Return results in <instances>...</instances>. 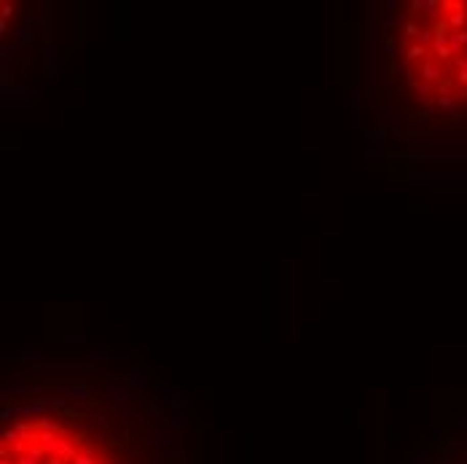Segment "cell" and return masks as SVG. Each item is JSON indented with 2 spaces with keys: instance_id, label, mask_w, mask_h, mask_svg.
Wrapping results in <instances>:
<instances>
[{
  "instance_id": "cell-1",
  "label": "cell",
  "mask_w": 467,
  "mask_h": 464,
  "mask_svg": "<svg viewBox=\"0 0 467 464\" xmlns=\"http://www.w3.org/2000/svg\"><path fill=\"white\" fill-rule=\"evenodd\" d=\"M0 464H180L164 440L132 421L76 403H40L3 413Z\"/></svg>"
},
{
  "instance_id": "cell-2",
  "label": "cell",
  "mask_w": 467,
  "mask_h": 464,
  "mask_svg": "<svg viewBox=\"0 0 467 464\" xmlns=\"http://www.w3.org/2000/svg\"><path fill=\"white\" fill-rule=\"evenodd\" d=\"M395 59L413 97L435 110H467V3H408L395 27Z\"/></svg>"
},
{
  "instance_id": "cell-3",
  "label": "cell",
  "mask_w": 467,
  "mask_h": 464,
  "mask_svg": "<svg viewBox=\"0 0 467 464\" xmlns=\"http://www.w3.org/2000/svg\"><path fill=\"white\" fill-rule=\"evenodd\" d=\"M427 464H467V435L449 437L440 451H435V456Z\"/></svg>"
}]
</instances>
